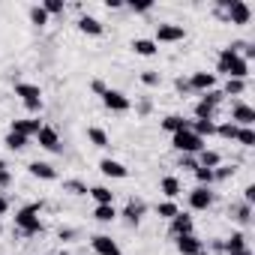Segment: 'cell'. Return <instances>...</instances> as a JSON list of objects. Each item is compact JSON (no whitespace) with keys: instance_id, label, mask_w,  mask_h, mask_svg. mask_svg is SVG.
I'll return each instance as SVG.
<instances>
[{"instance_id":"1","label":"cell","mask_w":255,"mask_h":255,"mask_svg":"<svg viewBox=\"0 0 255 255\" xmlns=\"http://www.w3.org/2000/svg\"><path fill=\"white\" fill-rule=\"evenodd\" d=\"M216 72H222V75H228V78L246 81V78H249V63H246L240 54H234L231 48H222V51H219V60H216Z\"/></svg>"},{"instance_id":"33","label":"cell","mask_w":255,"mask_h":255,"mask_svg":"<svg viewBox=\"0 0 255 255\" xmlns=\"http://www.w3.org/2000/svg\"><path fill=\"white\" fill-rule=\"evenodd\" d=\"M243 90H246V81H240V78H228L222 93H225V96H240Z\"/></svg>"},{"instance_id":"13","label":"cell","mask_w":255,"mask_h":255,"mask_svg":"<svg viewBox=\"0 0 255 255\" xmlns=\"http://www.w3.org/2000/svg\"><path fill=\"white\" fill-rule=\"evenodd\" d=\"M174 240H177V252H180V255H204V243H201L195 234L174 237Z\"/></svg>"},{"instance_id":"3","label":"cell","mask_w":255,"mask_h":255,"mask_svg":"<svg viewBox=\"0 0 255 255\" xmlns=\"http://www.w3.org/2000/svg\"><path fill=\"white\" fill-rule=\"evenodd\" d=\"M219 6L225 9V21H228V24L243 27V24H249V18H252V9H249V3H243V0H219Z\"/></svg>"},{"instance_id":"47","label":"cell","mask_w":255,"mask_h":255,"mask_svg":"<svg viewBox=\"0 0 255 255\" xmlns=\"http://www.w3.org/2000/svg\"><path fill=\"white\" fill-rule=\"evenodd\" d=\"M90 90H93V93H99V96H102V93H105V90H108V87H105V81H99V78H93V81H90Z\"/></svg>"},{"instance_id":"53","label":"cell","mask_w":255,"mask_h":255,"mask_svg":"<svg viewBox=\"0 0 255 255\" xmlns=\"http://www.w3.org/2000/svg\"><path fill=\"white\" fill-rule=\"evenodd\" d=\"M0 234H3V222H0Z\"/></svg>"},{"instance_id":"11","label":"cell","mask_w":255,"mask_h":255,"mask_svg":"<svg viewBox=\"0 0 255 255\" xmlns=\"http://www.w3.org/2000/svg\"><path fill=\"white\" fill-rule=\"evenodd\" d=\"M90 246L96 255H120V246L108 237V234H93L90 237Z\"/></svg>"},{"instance_id":"54","label":"cell","mask_w":255,"mask_h":255,"mask_svg":"<svg viewBox=\"0 0 255 255\" xmlns=\"http://www.w3.org/2000/svg\"><path fill=\"white\" fill-rule=\"evenodd\" d=\"M60 255H66V252H60Z\"/></svg>"},{"instance_id":"2","label":"cell","mask_w":255,"mask_h":255,"mask_svg":"<svg viewBox=\"0 0 255 255\" xmlns=\"http://www.w3.org/2000/svg\"><path fill=\"white\" fill-rule=\"evenodd\" d=\"M42 210V201H33V204H27V207H21L18 213H15V228L24 234V237H36V234H42V219L36 216Z\"/></svg>"},{"instance_id":"17","label":"cell","mask_w":255,"mask_h":255,"mask_svg":"<svg viewBox=\"0 0 255 255\" xmlns=\"http://www.w3.org/2000/svg\"><path fill=\"white\" fill-rule=\"evenodd\" d=\"M39 129H42V123H39V120H12V126H9V132L24 135V138H33Z\"/></svg>"},{"instance_id":"40","label":"cell","mask_w":255,"mask_h":255,"mask_svg":"<svg viewBox=\"0 0 255 255\" xmlns=\"http://www.w3.org/2000/svg\"><path fill=\"white\" fill-rule=\"evenodd\" d=\"M159 72H153V69H147V72H141V84H147V87H159Z\"/></svg>"},{"instance_id":"25","label":"cell","mask_w":255,"mask_h":255,"mask_svg":"<svg viewBox=\"0 0 255 255\" xmlns=\"http://www.w3.org/2000/svg\"><path fill=\"white\" fill-rule=\"evenodd\" d=\"M195 159H198V165H201V168H216V165H222V153H216V150H207V147H204V150H201Z\"/></svg>"},{"instance_id":"37","label":"cell","mask_w":255,"mask_h":255,"mask_svg":"<svg viewBox=\"0 0 255 255\" xmlns=\"http://www.w3.org/2000/svg\"><path fill=\"white\" fill-rule=\"evenodd\" d=\"M30 24L45 27V24H48V12H45L42 6H30Z\"/></svg>"},{"instance_id":"16","label":"cell","mask_w":255,"mask_h":255,"mask_svg":"<svg viewBox=\"0 0 255 255\" xmlns=\"http://www.w3.org/2000/svg\"><path fill=\"white\" fill-rule=\"evenodd\" d=\"M222 249H225L228 255H249V249H246V234H243V231H234V234L222 243Z\"/></svg>"},{"instance_id":"42","label":"cell","mask_w":255,"mask_h":255,"mask_svg":"<svg viewBox=\"0 0 255 255\" xmlns=\"http://www.w3.org/2000/svg\"><path fill=\"white\" fill-rule=\"evenodd\" d=\"M201 99H207V102H210V105H219V102H222V99H225V93H222V90H216V87H213V90H207V93H204V96H201Z\"/></svg>"},{"instance_id":"5","label":"cell","mask_w":255,"mask_h":255,"mask_svg":"<svg viewBox=\"0 0 255 255\" xmlns=\"http://www.w3.org/2000/svg\"><path fill=\"white\" fill-rule=\"evenodd\" d=\"M15 96H21V102H24L30 111H42V90H39L36 84L18 81V84H15Z\"/></svg>"},{"instance_id":"29","label":"cell","mask_w":255,"mask_h":255,"mask_svg":"<svg viewBox=\"0 0 255 255\" xmlns=\"http://www.w3.org/2000/svg\"><path fill=\"white\" fill-rule=\"evenodd\" d=\"M213 111H216V105H210L207 99L195 102V120H213Z\"/></svg>"},{"instance_id":"7","label":"cell","mask_w":255,"mask_h":255,"mask_svg":"<svg viewBox=\"0 0 255 255\" xmlns=\"http://www.w3.org/2000/svg\"><path fill=\"white\" fill-rule=\"evenodd\" d=\"M186 39V30L183 24H156V45L159 42H183Z\"/></svg>"},{"instance_id":"30","label":"cell","mask_w":255,"mask_h":255,"mask_svg":"<svg viewBox=\"0 0 255 255\" xmlns=\"http://www.w3.org/2000/svg\"><path fill=\"white\" fill-rule=\"evenodd\" d=\"M231 219L240 222V225H249V219H252V207H249V204H237V207H231Z\"/></svg>"},{"instance_id":"20","label":"cell","mask_w":255,"mask_h":255,"mask_svg":"<svg viewBox=\"0 0 255 255\" xmlns=\"http://www.w3.org/2000/svg\"><path fill=\"white\" fill-rule=\"evenodd\" d=\"M27 171L33 174V177H39V180H57V168L54 165H48V162H30L27 165Z\"/></svg>"},{"instance_id":"35","label":"cell","mask_w":255,"mask_h":255,"mask_svg":"<svg viewBox=\"0 0 255 255\" xmlns=\"http://www.w3.org/2000/svg\"><path fill=\"white\" fill-rule=\"evenodd\" d=\"M156 213H159L162 219H168V222H171L180 210H177V204H174V201H162V204H156Z\"/></svg>"},{"instance_id":"10","label":"cell","mask_w":255,"mask_h":255,"mask_svg":"<svg viewBox=\"0 0 255 255\" xmlns=\"http://www.w3.org/2000/svg\"><path fill=\"white\" fill-rule=\"evenodd\" d=\"M231 123H234V126H252V123H255V108L246 105V102H234V108H231Z\"/></svg>"},{"instance_id":"36","label":"cell","mask_w":255,"mask_h":255,"mask_svg":"<svg viewBox=\"0 0 255 255\" xmlns=\"http://www.w3.org/2000/svg\"><path fill=\"white\" fill-rule=\"evenodd\" d=\"M237 129H240V126H234V123L228 120V123H219V126H216V135H219V138H231V141H234V138H237Z\"/></svg>"},{"instance_id":"21","label":"cell","mask_w":255,"mask_h":255,"mask_svg":"<svg viewBox=\"0 0 255 255\" xmlns=\"http://www.w3.org/2000/svg\"><path fill=\"white\" fill-rule=\"evenodd\" d=\"M162 129H165V132H171V135H177V132L189 129V120H186V117H180V114H168V117L162 120Z\"/></svg>"},{"instance_id":"39","label":"cell","mask_w":255,"mask_h":255,"mask_svg":"<svg viewBox=\"0 0 255 255\" xmlns=\"http://www.w3.org/2000/svg\"><path fill=\"white\" fill-rule=\"evenodd\" d=\"M39 6H42L48 15H63V9H66V6H63V0H42Z\"/></svg>"},{"instance_id":"23","label":"cell","mask_w":255,"mask_h":255,"mask_svg":"<svg viewBox=\"0 0 255 255\" xmlns=\"http://www.w3.org/2000/svg\"><path fill=\"white\" fill-rule=\"evenodd\" d=\"M189 132H195L198 138H210V135H216V123L213 120H189Z\"/></svg>"},{"instance_id":"31","label":"cell","mask_w":255,"mask_h":255,"mask_svg":"<svg viewBox=\"0 0 255 255\" xmlns=\"http://www.w3.org/2000/svg\"><path fill=\"white\" fill-rule=\"evenodd\" d=\"M87 138L93 141V147H108V135H105V129H99V126H90Z\"/></svg>"},{"instance_id":"45","label":"cell","mask_w":255,"mask_h":255,"mask_svg":"<svg viewBox=\"0 0 255 255\" xmlns=\"http://www.w3.org/2000/svg\"><path fill=\"white\" fill-rule=\"evenodd\" d=\"M180 168H189V171H195V168H198V159H195V156H186V153H180Z\"/></svg>"},{"instance_id":"38","label":"cell","mask_w":255,"mask_h":255,"mask_svg":"<svg viewBox=\"0 0 255 255\" xmlns=\"http://www.w3.org/2000/svg\"><path fill=\"white\" fill-rule=\"evenodd\" d=\"M63 192H69V195H87V183H81V180H63Z\"/></svg>"},{"instance_id":"15","label":"cell","mask_w":255,"mask_h":255,"mask_svg":"<svg viewBox=\"0 0 255 255\" xmlns=\"http://www.w3.org/2000/svg\"><path fill=\"white\" fill-rule=\"evenodd\" d=\"M144 210H147V207H144V201H141V198H129V204L123 207V213H120V216H123L126 222L138 225V222H141V216H144Z\"/></svg>"},{"instance_id":"18","label":"cell","mask_w":255,"mask_h":255,"mask_svg":"<svg viewBox=\"0 0 255 255\" xmlns=\"http://www.w3.org/2000/svg\"><path fill=\"white\" fill-rule=\"evenodd\" d=\"M192 234V216L189 213H177L171 219V237H186Z\"/></svg>"},{"instance_id":"4","label":"cell","mask_w":255,"mask_h":255,"mask_svg":"<svg viewBox=\"0 0 255 255\" xmlns=\"http://www.w3.org/2000/svg\"><path fill=\"white\" fill-rule=\"evenodd\" d=\"M171 147H174L177 153H186V156H198V153L204 150V138H198L195 132L183 129V132L171 135Z\"/></svg>"},{"instance_id":"41","label":"cell","mask_w":255,"mask_h":255,"mask_svg":"<svg viewBox=\"0 0 255 255\" xmlns=\"http://www.w3.org/2000/svg\"><path fill=\"white\" fill-rule=\"evenodd\" d=\"M129 9H132V12H150V9H153V3H150V0H132Z\"/></svg>"},{"instance_id":"50","label":"cell","mask_w":255,"mask_h":255,"mask_svg":"<svg viewBox=\"0 0 255 255\" xmlns=\"http://www.w3.org/2000/svg\"><path fill=\"white\" fill-rule=\"evenodd\" d=\"M6 210H9V198H6V195H0V216H3Z\"/></svg>"},{"instance_id":"14","label":"cell","mask_w":255,"mask_h":255,"mask_svg":"<svg viewBox=\"0 0 255 255\" xmlns=\"http://www.w3.org/2000/svg\"><path fill=\"white\" fill-rule=\"evenodd\" d=\"M99 171L105 174V177H117V180H126V177H129V168H126L123 162H117V159H102L99 162Z\"/></svg>"},{"instance_id":"51","label":"cell","mask_w":255,"mask_h":255,"mask_svg":"<svg viewBox=\"0 0 255 255\" xmlns=\"http://www.w3.org/2000/svg\"><path fill=\"white\" fill-rule=\"evenodd\" d=\"M105 6H108V9H120V6H123V0H105Z\"/></svg>"},{"instance_id":"28","label":"cell","mask_w":255,"mask_h":255,"mask_svg":"<svg viewBox=\"0 0 255 255\" xmlns=\"http://www.w3.org/2000/svg\"><path fill=\"white\" fill-rule=\"evenodd\" d=\"M234 141H237L240 147H255V129H252V126H240Z\"/></svg>"},{"instance_id":"34","label":"cell","mask_w":255,"mask_h":255,"mask_svg":"<svg viewBox=\"0 0 255 255\" xmlns=\"http://www.w3.org/2000/svg\"><path fill=\"white\" fill-rule=\"evenodd\" d=\"M27 141H30V138H24V135H15V132H6V141H3V144H6L9 150H24V147H27Z\"/></svg>"},{"instance_id":"44","label":"cell","mask_w":255,"mask_h":255,"mask_svg":"<svg viewBox=\"0 0 255 255\" xmlns=\"http://www.w3.org/2000/svg\"><path fill=\"white\" fill-rule=\"evenodd\" d=\"M9 183H12V174H9V168H6V162H3V159H0V186H3V189H6Z\"/></svg>"},{"instance_id":"8","label":"cell","mask_w":255,"mask_h":255,"mask_svg":"<svg viewBox=\"0 0 255 255\" xmlns=\"http://www.w3.org/2000/svg\"><path fill=\"white\" fill-rule=\"evenodd\" d=\"M36 141H39L42 150H48V153H60V135H57L54 126H42V129L36 132Z\"/></svg>"},{"instance_id":"9","label":"cell","mask_w":255,"mask_h":255,"mask_svg":"<svg viewBox=\"0 0 255 255\" xmlns=\"http://www.w3.org/2000/svg\"><path fill=\"white\" fill-rule=\"evenodd\" d=\"M186 81H189V90L192 93H207V90L216 87V75L213 72H192Z\"/></svg>"},{"instance_id":"43","label":"cell","mask_w":255,"mask_h":255,"mask_svg":"<svg viewBox=\"0 0 255 255\" xmlns=\"http://www.w3.org/2000/svg\"><path fill=\"white\" fill-rule=\"evenodd\" d=\"M231 174H234L231 165H216V168H213V177H216V180H228Z\"/></svg>"},{"instance_id":"19","label":"cell","mask_w":255,"mask_h":255,"mask_svg":"<svg viewBox=\"0 0 255 255\" xmlns=\"http://www.w3.org/2000/svg\"><path fill=\"white\" fill-rule=\"evenodd\" d=\"M78 30H81V33H87V36H102V33H105L102 21H99V18H93V15H81V18H78Z\"/></svg>"},{"instance_id":"6","label":"cell","mask_w":255,"mask_h":255,"mask_svg":"<svg viewBox=\"0 0 255 255\" xmlns=\"http://www.w3.org/2000/svg\"><path fill=\"white\" fill-rule=\"evenodd\" d=\"M102 102H105V108H108V111H120V114L132 108V99H129V96L120 93V90H111V87L102 93Z\"/></svg>"},{"instance_id":"46","label":"cell","mask_w":255,"mask_h":255,"mask_svg":"<svg viewBox=\"0 0 255 255\" xmlns=\"http://www.w3.org/2000/svg\"><path fill=\"white\" fill-rule=\"evenodd\" d=\"M243 204H249V207L255 204V186H246L243 189Z\"/></svg>"},{"instance_id":"27","label":"cell","mask_w":255,"mask_h":255,"mask_svg":"<svg viewBox=\"0 0 255 255\" xmlns=\"http://www.w3.org/2000/svg\"><path fill=\"white\" fill-rule=\"evenodd\" d=\"M93 219H99V222H114V219H117V210H114V204H96V210H93Z\"/></svg>"},{"instance_id":"32","label":"cell","mask_w":255,"mask_h":255,"mask_svg":"<svg viewBox=\"0 0 255 255\" xmlns=\"http://www.w3.org/2000/svg\"><path fill=\"white\" fill-rule=\"evenodd\" d=\"M195 180H198V186H207V189H210V186L216 183L213 168H201V165H198V168H195Z\"/></svg>"},{"instance_id":"48","label":"cell","mask_w":255,"mask_h":255,"mask_svg":"<svg viewBox=\"0 0 255 255\" xmlns=\"http://www.w3.org/2000/svg\"><path fill=\"white\" fill-rule=\"evenodd\" d=\"M174 87H177V93H192V90H189V81H186V78H177V81H174Z\"/></svg>"},{"instance_id":"52","label":"cell","mask_w":255,"mask_h":255,"mask_svg":"<svg viewBox=\"0 0 255 255\" xmlns=\"http://www.w3.org/2000/svg\"><path fill=\"white\" fill-rule=\"evenodd\" d=\"M69 237H75V231L72 228H60V240H69Z\"/></svg>"},{"instance_id":"12","label":"cell","mask_w":255,"mask_h":255,"mask_svg":"<svg viewBox=\"0 0 255 255\" xmlns=\"http://www.w3.org/2000/svg\"><path fill=\"white\" fill-rule=\"evenodd\" d=\"M213 204V192L207 189V186H195L192 192H189V207L192 210H207Z\"/></svg>"},{"instance_id":"22","label":"cell","mask_w":255,"mask_h":255,"mask_svg":"<svg viewBox=\"0 0 255 255\" xmlns=\"http://www.w3.org/2000/svg\"><path fill=\"white\" fill-rule=\"evenodd\" d=\"M159 189H162V195H165L168 201H174V198H177V195L183 192V186H180V180H177V177H171V174L159 180Z\"/></svg>"},{"instance_id":"26","label":"cell","mask_w":255,"mask_h":255,"mask_svg":"<svg viewBox=\"0 0 255 255\" xmlns=\"http://www.w3.org/2000/svg\"><path fill=\"white\" fill-rule=\"evenodd\" d=\"M87 195H93L96 204H114V192L105 186H93V189H87Z\"/></svg>"},{"instance_id":"49","label":"cell","mask_w":255,"mask_h":255,"mask_svg":"<svg viewBox=\"0 0 255 255\" xmlns=\"http://www.w3.org/2000/svg\"><path fill=\"white\" fill-rule=\"evenodd\" d=\"M150 108H153L150 99H141V102H138V114H150Z\"/></svg>"},{"instance_id":"24","label":"cell","mask_w":255,"mask_h":255,"mask_svg":"<svg viewBox=\"0 0 255 255\" xmlns=\"http://www.w3.org/2000/svg\"><path fill=\"white\" fill-rule=\"evenodd\" d=\"M132 51H135L138 57H153V54L159 51V45H156L153 39H132Z\"/></svg>"}]
</instances>
